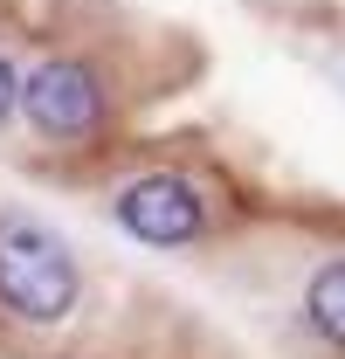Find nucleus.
I'll list each match as a JSON object with an SVG mask.
<instances>
[{
  "label": "nucleus",
  "mask_w": 345,
  "mask_h": 359,
  "mask_svg": "<svg viewBox=\"0 0 345 359\" xmlns=\"http://www.w3.org/2000/svg\"><path fill=\"white\" fill-rule=\"evenodd\" d=\"M83 256L35 208H0V318L21 332H55L83 311Z\"/></svg>",
  "instance_id": "obj_1"
},
{
  "label": "nucleus",
  "mask_w": 345,
  "mask_h": 359,
  "mask_svg": "<svg viewBox=\"0 0 345 359\" xmlns=\"http://www.w3.org/2000/svg\"><path fill=\"white\" fill-rule=\"evenodd\" d=\"M21 125L48 152H83L104 145L118 125V76L97 48L55 42L35 62H21Z\"/></svg>",
  "instance_id": "obj_2"
},
{
  "label": "nucleus",
  "mask_w": 345,
  "mask_h": 359,
  "mask_svg": "<svg viewBox=\"0 0 345 359\" xmlns=\"http://www.w3.org/2000/svg\"><path fill=\"white\" fill-rule=\"evenodd\" d=\"M111 228L138 249L187 256L215 235V194L187 166H138L111 187Z\"/></svg>",
  "instance_id": "obj_3"
},
{
  "label": "nucleus",
  "mask_w": 345,
  "mask_h": 359,
  "mask_svg": "<svg viewBox=\"0 0 345 359\" xmlns=\"http://www.w3.org/2000/svg\"><path fill=\"white\" fill-rule=\"evenodd\" d=\"M297 325L325 346V353L345 359V249H339V256H325V263L304 276V290H297Z\"/></svg>",
  "instance_id": "obj_4"
},
{
  "label": "nucleus",
  "mask_w": 345,
  "mask_h": 359,
  "mask_svg": "<svg viewBox=\"0 0 345 359\" xmlns=\"http://www.w3.org/2000/svg\"><path fill=\"white\" fill-rule=\"evenodd\" d=\"M21 118V62H14V48L0 42V132Z\"/></svg>",
  "instance_id": "obj_5"
}]
</instances>
